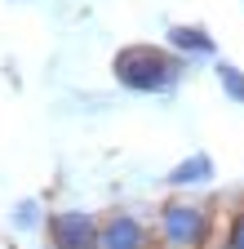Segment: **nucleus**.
I'll use <instances>...</instances> for the list:
<instances>
[{"label": "nucleus", "instance_id": "nucleus-2", "mask_svg": "<svg viewBox=\"0 0 244 249\" xmlns=\"http://www.w3.org/2000/svg\"><path fill=\"white\" fill-rule=\"evenodd\" d=\"M156 249H209L218 236V213L209 200L173 192L156 213Z\"/></svg>", "mask_w": 244, "mask_h": 249}, {"label": "nucleus", "instance_id": "nucleus-9", "mask_svg": "<svg viewBox=\"0 0 244 249\" xmlns=\"http://www.w3.org/2000/svg\"><path fill=\"white\" fill-rule=\"evenodd\" d=\"M218 249H244V209L227 218V231L218 236Z\"/></svg>", "mask_w": 244, "mask_h": 249}, {"label": "nucleus", "instance_id": "nucleus-5", "mask_svg": "<svg viewBox=\"0 0 244 249\" xmlns=\"http://www.w3.org/2000/svg\"><path fill=\"white\" fill-rule=\"evenodd\" d=\"M164 45L178 58H187V62H195V58H218V40H213L209 27H200V22H173L164 31Z\"/></svg>", "mask_w": 244, "mask_h": 249}, {"label": "nucleus", "instance_id": "nucleus-3", "mask_svg": "<svg viewBox=\"0 0 244 249\" xmlns=\"http://www.w3.org/2000/svg\"><path fill=\"white\" fill-rule=\"evenodd\" d=\"M49 249H102V218L89 209H53L45 218Z\"/></svg>", "mask_w": 244, "mask_h": 249}, {"label": "nucleus", "instance_id": "nucleus-4", "mask_svg": "<svg viewBox=\"0 0 244 249\" xmlns=\"http://www.w3.org/2000/svg\"><path fill=\"white\" fill-rule=\"evenodd\" d=\"M151 245H156V231L138 213L129 209L102 213V249H151Z\"/></svg>", "mask_w": 244, "mask_h": 249}, {"label": "nucleus", "instance_id": "nucleus-7", "mask_svg": "<svg viewBox=\"0 0 244 249\" xmlns=\"http://www.w3.org/2000/svg\"><path fill=\"white\" fill-rule=\"evenodd\" d=\"M213 76H218V85H222V93L235 103V107H244V71L235 67L231 58H213Z\"/></svg>", "mask_w": 244, "mask_h": 249}, {"label": "nucleus", "instance_id": "nucleus-1", "mask_svg": "<svg viewBox=\"0 0 244 249\" xmlns=\"http://www.w3.org/2000/svg\"><path fill=\"white\" fill-rule=\"evenodd\" d=\"M187 67H191L187 58H178L169 45H151V40H133L125 49H115V58H111L115 85L129 93H151V98L173 93L187 76Z\"/></svg>", "mask_w": 244, "mask_h": 249}, {"label": "nucleus", "instance_id": "nucleus-6", "mask_svg": "<svg viewBox=\"0 0 244 249\" xmlns=\"http://www.w3.org/2000/svg\"><path fill=\"white\" fill-rule=\"evenodd\" d=\"M213 178H218V165H213L209 151H191L187 160H178V165L164 174L169 192H195V187H209Z\"/></svg>", "mask_w": 244, "mask_h": 249}, {"label": "nucleus", "instance_id": "nucleus-8", "mask_svg": "<svg viewBox=\"0 0 244 249\" xmlns=\"http://www.w3.org/2000/svg\"><path fill=\"white\" fill-rule=\"evenodd\" d=\"M45 218H49V209H45L40 200H32V196L14 205V227H18V231H36V227H45Z\"/></svg>", "mask_w": 244, "mask_h": 249}]
</instances>
